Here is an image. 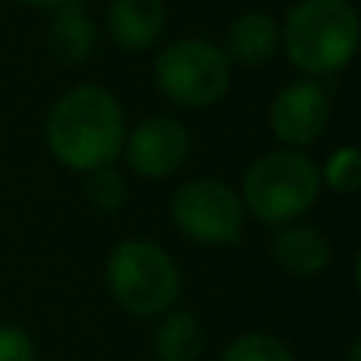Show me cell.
Masks as SVG:
<instances>
[{
  "label": "cell",
  "mask_w": 361,
  "mask_h": 361,
  "mask_svg": "<svg viewBox=\"0 0 361 361\" xmlns=\"http://www.w3.org/2000/svg\"><path fill=\"white\" fill-rule=\"evenodd\" d=\"M86 197L99 212H118L127 203V178L111 165L86 175Z\"/></svg>",
  "instance_id": "obj_16"
},
{
  "label": "cell",
  "mask_w": 361,
  "mask_h": 361,
  "mask_svg": "<svg viewBox=\"0 0 361 361\" xmlns=\"http://www.w3.org/2000/svg\"><path fill=\"white\" fill-rule=\"evenodd\" d=\"M273 260L292 276H317L330 263V241L311 225H282L273 235Z\"/></svg>",
  "instance_id": "obj_10"
},
{
  "label": "cell",
  "mask_w": 361,
  "mask_h": 361,
  "mask_svg": "<svg viewBox=\"0 0 361 361\" xmlns=\"http://www.w3.org/2000/svg\"><path fill=\"white\" fill-rule=\"evenodd\" d=\"M48 44L61 61L82 63L95 48V25L89 19V13L73 0L57 6L54 19L48 25Z\"/></svg>",
  "instance_id": "obj_12"
},
{
  "label": "cell",
  "mask_w": 361,
  "mask_h": 361,
  "mask_svg": "<svg viewBox=\"0 0 361 361\" xmlns=\"http://www.w3.org/2000/svg\"><path fill=\"white\" fill-rule=\"evenodd\" d=\"M282 44V29L269 13H244L241 19H235V25L228 29L225 38V54L228 61H238L244 67H260L279 51Z\"/></svg>",
  "instance_id": "obj_11"
},
{
  "label": "cell",
  "mask_w": 361,
  "mask_h": 361,
  "mask_svg": "<svg viewBox=\"0 0 361 361\" xmlns=\"http://www.w3.org/2000/svg\"><path fill=\"white\" fill-rule=\"evenodd\" d=\"M121 152L140 178H169L184 165L190 137L175 118H149L124 140Z\"/></svg>",
  "instance_id": "obj_8"
},
{
  "label": "cell",
  "mask_w": 361,
  "mask_h": 361,
  "mask_svg": "<svg viewBox=\"0 0 361 361\" xmlns=\"http://www.w3.org/2000/svg\"><path fill=\"white\" fill-rule=\"evenodd\" d=\"M320 184H326L339 197H352L361 187V156L355 146H343L326 159L324 171H320Z\"/></svg>",
  "instance_id": "obj_15"
},
{
  "label": "cell",
  "mask_w": 361,
  "mask_h": 361,
  "mask_svg": "<svg viewBox=\"0 0 361 361\" xmlns=\"http://www.w3.org/2000/svg\"><path fill=\"white\" fill-rule=\"evenodd\" d=\"M282 38L288 61L301 73H336L358 51V10L349 0H298L286 16Z\"/></svg>",
  "instance_id": "obj_2"
},
{
  "label": "cell",
  "mask_w": 361,
  "mask_h": 361,
  "mask_svg": "<svg viewBox=\"0 0 361 361\" xmlns=\"http://www.w3.org/2000/svg\"><path fill=\"white\" fill-rule=\"evenodd\" d=\"M0 361H35V343L23 326L0 324Z\"/></svg>",
  "instance_id": "obj_17"
},
{
  "label": "cell",
  "mask_w": 361,
  "mask_h": 361,
  "mask_svg": "<svg viewBox=\"0 0 361 361\" xmlns=\"http://www.w3.org/2000/svg\"><path fill=\"white\" fill-rule=\"evenodd\" d=\"M330 124V92L317 80H298L273 99L269 127L288 146H307Z\"/></svg>",
  "instance_id": "obj_7"
},
{
  "label": "cell",
  "mask_w": 361,
  "mask_h": 361,
  "mask_svg": "<svg viewBox=\"0 0 361 361\" xmlns=\"http://www.w3.org/2000/svg\"><path fill=\"white\" fill-rule=\"evenodd\" d=\"M108 25L114 42L124 51H146L159 42L165 29L162 0H111Z\"/></svg>",
  "instance_id": "obj_9"
},
{
  "label": "cell",
  "mask_w": 361,
  "mask_h": 361,
  "mask_svg": "<svg viewBox=\"0 0 361 361\" xmlns=\"http://www.w3.org/2000/svg\"><path fill=\"white\" fill-rule=\"evenodd\" d=\"M108 288L124 311L137 317L171 311L180 295V273L169 254L149 241H124L108 257Z\"/></svg>",
  "instance_id": "obj_4"
},
{
  "label": "cell",
  "mask_w": 361,
  "mask_h": 361,
  "mask_svg": "<svg viewBox=\"0 0 361 361\" xmlns=\"http://www.w3.org/2000/svg\"><path fill=\"white\" fill-rule=\"evenodd\" d=\"M219 361H295V358L279 336L263 330H250V333H241L238 339H231L222 349Z\"/></svg>",
  "instance_id": "obj_14"
},
{
  "label": "cell",
  "mask_w": 361,
  "mask_h": 361,
  "mask_svg": "<svg viewBox=\"0 0 361 361\" xmlns=\"http://www.w3.org/2000/svg\"><path fill=\"white\" fill-rule=\"evenodd\" d=\"M124 111L102 86H76L51 108L48 149L73 171L89 175L111 165L124 149Z\"/></svg>",
  "instance_id": "obj_1"
},
{
  "label": "cell",
  "mask_w": 361,
  "mask_h": 361,
  "mask_svg": "<svg viewBox=\"0 0 361 361\" xmlns=\"http://www.w3.org/2000/svg\"><path fill=\"white\" fill-rule=\"evenodd\" d=\"M152 352L159 361H200L203 326L190 311H171L152 333Z\"/></svg>",
  "instance_id": "obj_13"
},
{
  "label": "cell",
  "mask_w": 361,
  "mask_h": 361,
  "mask_svg": "<svg viewBox=\"0 0 361 361\" xmlns=\"http://www.w3.org/2000/svg\"><path fill=\"white\" fill-rule=\"evenodd\" d=\"M156 86L180 108L216 105L231 86V61L219 44L184 38L159 54Z\"/></svg>",
  "instance_id": "obj_5"
},
{
  "label": "cell",
  "mask_w": 361,
  "mask_h": 361,
  "mask_svg": "<svg viewBox=\"0 0 361 361\" xmlns=\"http://www.w3.org/2000/svg\"><path fill=\"white\" fill-rule=\"evenodd\" d=\"M16 4H23V6H35V10H57V6H63L67 0H16Z\"/></svg>",
  "instance_id": "obj_18"
},
{
  "label": "cell",
  "mask_w": 361,
  "mask_h": 361,
  "mask_svg": "<svg viewBox=\"0 0 361 361\" xmlns=\"http://www.w3.org/2000/svg\"><path fill=\"white\" fill-rule=\"evenodd\" d=\"M320 169L295 149H279L257 159L241 184V203L267 225L301 219L320 197Z\"/></svg>",
  "instance_id": "obj_3"
},
{
  "label": "cell",
  "mask_w": 361,
  "mask_h": 361,
  "mask_svg": "<svg viewBox=\"0 0 361 361\" xmlns=\"http://www.w3.org/2000/svg\"><path fill=\"white\" fill-rule=\"evenodd\" d=\"M171 219L197 244H231L241 238L244 203L219 178H193L171 200Z\"/></svg>",
  "instance_id": "obj_6"
}]
</instances>
